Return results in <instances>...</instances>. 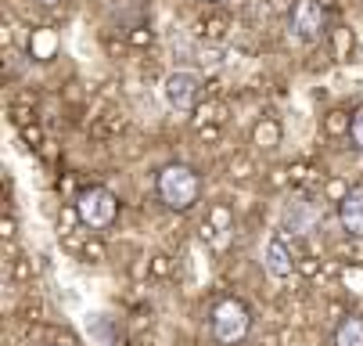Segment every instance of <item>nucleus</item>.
<instances>
[{"label": "nucleus", "instance_id": "obj_1", "mask_svg": "<svg viewBox=\"0 0 363 346\" xmlns=\"http://www.w3.org/2000/svg\"><path fill=\"white\" fill-rule=\"evenodd\" d=\"M155 188H159V199H162L166 210L184 213V210H191V206L198 202L201 180H198V173H194L191 166H184V163H169V166L159 170V180H155Z\"/></svg>", "mask_w": 363, "mask_h": 346}, {"label": "nucleus", "instance_id": "obj_2", "mask_svg": "<svg viewBox=\"0 0 363 346\" xmlns=\"http://www.w3.org/2000/svg\"><path fill=\"white\" fill-rule=\"evenodd\" d=\"M209 325H213V339L220 346H238L248 335V328H252V314H248V307L241 300H223V303L213 307V321Z\"/></svg>", "mask_w": 363, "mask_h": 346}, {"label": "nucleus", "instance_id": "obj_3", "mask_svg": "<svg viewBox=\"0 0 363 346\" xmlns=\"http://www.w3.org/2000/svg\"><path fill=\"white\" fill-rule=\"evenodd\" d=\"M76 213H79V220H83L86 227H108V224L119 217V199H116V195H112L108 188L94 184V188L79 191V199H76Z\"/></svg>", "mask_w": 363, "mask_h": 346}, {"label": "nucleus", "instance_id": "obj_4", "mask_svg": "<svg viewBox=\"0 0 363 346\" xmlns=\"http://www.w3.org/2000/svg\"><path fill=\"white\" fill-rule=\"evenodd\" d=\"M288 29L302 43H317L328 33V11H324V4H320V0H295L291 15H288Z\"/></svg>", "mask_w": 363, "mask_h": 346}, {"label": "nucleus", "instance_id": "obj_5", "mask_svg": "<svg viewBox=\"0 0 363 346\" xmlns=\"http://www.w3.org/2000/svg\"><path fill=\"white\" fill-rule=\"evenodd\" d=\"M162 102L173 112H191L194 102H198V76L191 69H173L162 80Z\"/></svg>", "mask_w": 363, "mask_h": 346}, {"label": "nucleus", "instance_id": "obj_6", "mask_svg": "<svg viewBox=\"0 0 363 346\" xmlns=\"http://www.w3.org/2000/svg\"><path fill=\"white\" fill-rule=\"evenodd\" d=\"M263 267H267V274L277 278V281L291 278V271H295V253H291V245H288L284 234H274V238L267 242V249H263Z\"/></svg>", "mask_w": 363, "mask_h": 346}, {"label": "nucleus", "instance_id": "obj_7", "mask_svg": "<svg viewBox=\"0 0 363 346\" xmlns=\"http://www.w3.org/2000/svg\"><path fill=\"white\" fill-rule=\"evenodd\" d=\"M338 217L342 227L356 238H363V188H349L342 199H338Z\"/></svg>", "mask_w": 363, "mask_h": 346}, {"label": "nucleus", "instance_id": "obj_8", "mask_svg": "<svg viewBox=\"0 0 363 346\" xmlns=\"http://www.w3.org/2000/svg\"><path fill=\"white\" fill-rule=\"evenodd\" d=\"M320 224V210L313 206V202H306V199H295L288 210H284V227L291 231V234H309Z\"/></svg>", "mask_w": 363, "mask_h": 346}, {"label": "nucleus", "instance_id": "obj_9", "mask_svg": "<svg viewBox=\"0 0 363 346\" xmlns=\"http://www.w3.org/2000/svg\"><path fill=\"white\" fill-rule=\"evenodd\" d=\"M29 51H33V58H36V62H47V58H55V51H58V36L50 33V29H33Z\"/></svg>", "mask_w": 363, "mask_h": 346}, {"label": "nucleus", "instance_id": "obj_10", "mask_svg": "<svg viewBox=\"0 0 363 346\" xmlns=\"http://www.w3.org/2000/svg\"><path fill=\"white\" fill-rule=\"evenodd\" d=\"M335 346H363V318H345L335 328Z\"/></svg>", "mask_w": 363, "mask_h": 346}, {"label": "nucleus", "instance_id": "obj_11", "mask_svg": "<svg viewBox=\"0 0 363 346\" xmlns=\"http://www.w3.org/2000/svg\"><path fill=\"white\" fill-rule=\"evenodd\" d=\"M83 328H86V335H94L101 346H112V321L105 318V314H86L83 318Z\"/></svg>", "mask_w": 363, "mask_h": 346}, {"label": "nucleus", "instance_id": "obj_12", "mask_svg": "<svg viewBox=\"0 0 363 346\" xmlns=\"http://www.w3.org/2000/svg\"><path fill=\"white\" fill-rule=\"evenodd\" d=\"M255 144H263V148H274V144H281V126L274 123V119H263V123H259L255 126Z\"/></svg>", "mask_w": 363, "mask_h": 346}, {"label": "nucleus", "instance_id": "obj_13", "mask_svg": "<svg viewBox=\"0 0 363 346\" xmlns=\"http://www.w3.org/2000/svg\"><path fill=\"white\" fill-rule=\"evenodd\" d=\"M349 137H352V144L363 152V109L352 112V119H349Z\"/></svg>", "mask_w": 363, "mask_h": 346}, {"label": "nucleus", "instance_id": "obj_14", "mask_svg": "<svg viewBox=\"0 0 363 346\" xmlns=\"http://www.w3.org/2000/svg\"><path fill=\"white\" fill-rule=\"evenodd\" d=\"M335 47H338V55L352 51V33H349V29H338V33H335Z\"/></svg>", "mask_w": 363, "mask_h": 346}, {"label": "nucleus", "instance_id": "obj_15", "mask_svg": "<svg viewBox=\"0 0 363 346\" xmlns=\"http://www.w3.org/2000/svg\"><path fill=\"white\" fill-rule=\"evenodd\" d=\"M328 126H331V130H342V126H345V119H342V112H331V119H328Z\"/></svg>", "mask_w": 363, "mask_h": 346}, {"label": "nucleus", "instance_id": "obj_16", "mask_svg": "<svg viewBox=\"0 0 363 346\" xmlns=\"http://www.w3.org/2000/svg\"><path fill=\"white\" fill-rule=\"evenodd\" d=\"M40 4H47V8H55V4H62V0H40Z\"/></svg>", "mask_w": 363, "mask_h": 346}, {"label": "nucleus", "instance_id": "obj_17", "mask_svg": "<svg viewBox=\"0 0 363 346\" xmlns=\"http://www.w3.org/2000/svg\"><path fill=\"white\" fill-rule=\"evenodd\" d=\"M205 4H220V0H205Z\"/></svg>", "mask_w": 363, "mask_h": 346}]
</instances>
